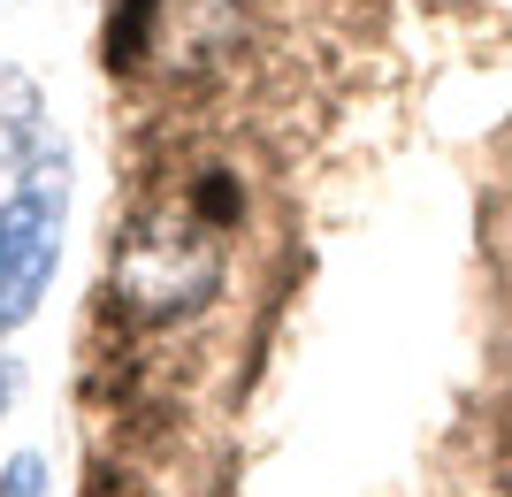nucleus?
I'll return each mask as SVG.
<instances>
[{
  "instance_id": "nucleus-1",
  "label": "nucleus",
  "mask_w": 512,
  "mask_h": 497,
  "mask_svg": "<svg viewBox=\"0 0 512 497\" xmlns=\"http://www.w3.org/2000/svg\"><path fill=\"white\" fill-rule=\"evenodd\" d=\"M230 276V184H184L153 192L107 245V299L130 322H192L222 299Z\"/></svg>"
},
{
  "instance_id": "nucleus-2",
  "label": "nucleus",
  "mask_w": 512,
  "mask_h": 497,
  "mask_svg": "<svg viewBox=\"0 0 512 497\" xmlns=\"http://www.w3.org/2000/svg\"><path fill=\"white\" fill-rule=\"evenodd\" d=\"M62 222H69V161L54 146L31 153L0 199V337H16L39 314L46 283L62 268Z\"/></svg>"
},
{
  "instance_id": "nucleus-3",
  "label": "nucleus",
  "mask_w": 512,
  "mask_h": 497,
  "mask_svg": "<svg viewBox=\"0 0 512 497\" xmlns=\"http://www.w3.org/2000/svg\"><path fill=\"white\" fill-rule=\"evenodd\" d=\"M0 497H46V452H8V467H0Z\"/></svg>"
},
{
  "instance_id": "nucleus-4",
  "label": "nucleus",
  "mask_w": 512,
  "mask_h": 497,
  "mask_svg": "<svg viewBox=\"0 0 512 497\" xmlns=\"http://www.w3.org/2000/svg\"><path fill=\"white\" fill-rule=\"evenodd\" d=\"M16 390H23V360L0 352V421H8V406H16Z\"/></svg>"
}]
</instances>
